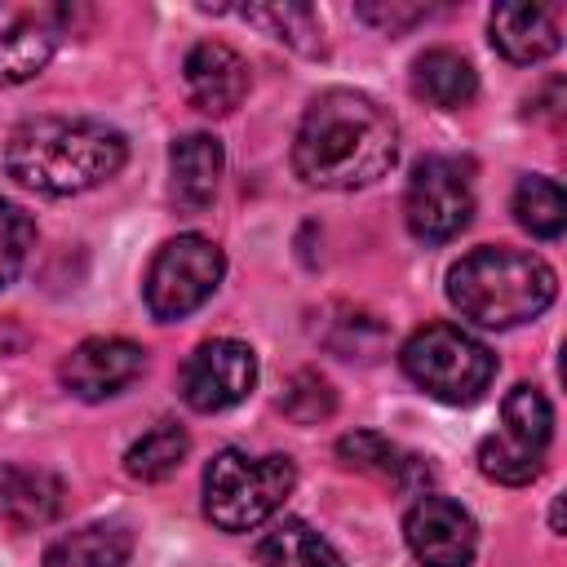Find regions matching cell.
I'll return each instance as SVG.
<instances>
[{
  "label": "cell",
  "instance_id": "cell-1",
  "mask_svg": "<svg viewBox=\"0 0 567 567\" xmlns=\"http://www.w3.org/2000/svg\"><path fill=\"white\" fill-rule=\"evenodd\" d=\"M399 159V124L394 115L354 89L319 93L292 142L297 173L319 190H359L385 177Z\"/></svg>",
  "mask_w": 567,
  "mask_h": 567
},
{
  "label": "cell",
  "instance_id": "cell-2",
  "mask_svg": "<svg viewBox=\"0 0 567 567\" xmlns=\"http://www.w3.org/2000/svg\"><path fill=\"white\" fill-rule=\"evenodd\" d=\"M128 159L120 128L102 120H27L4 146V168L40 195H80L111 182Z\"/></svg>",
  "mask_w": 567,
  "mask_h": 567
},
{
  "label": "cell",
  "instance_id": "cell-3",
  "mask_svg": "<svg viewBox=\"0 0 567 567\" xmlns=\"http://www.w3.org/2000/svg\"><path fill=\"white\" fill-rule=\"evenodd\" d=\"M558 292V279L545 257L523 248H474L447 270V301L483 323L514 328L536 319Z\"/></svg>",
  "mask_w": 567,
  "mask_h": 567
},
{
  "label": "cell",
  "instance_id": "cell-4",
  "mask_svg": "<svg viewBox=\"0 0 567 567\" xmlns=\"http://www.w3.org/2000/svg\"><path fill=\"white\" fill-rule=\"evenodd\" d=\"M297 487V465L288 456H248L226 447L204 470V514L221 532L261 527Z\"/></svg>",
  "mask_w": 567,
  "mask_h": 567
},
{
  "label": "cell",
  "instance_id": "cell-5",
  "mask_svg": "<svg viewBox=\"0 0 567 567\" xmlns=\"http://www.w3.org/2000/svg\"><path fill=\"white\" fill-rule=\"evenodd\" d=\"M399 363H403L408 381L421 385L439 403H474V399H483V390L496 377V354L456 323L416 328L403 341Z\"/></svg>",
  "mask_w": 567,
  "mask_h": 567
},
{
  "label": "cell",
  "instance_id": "cell-6",
  "mask_svg": "<svg viewBox=\"0 0 567 567\" xmlns=\"http://www.w3.org/2000/svg\"><path fill=\"white\" fill-rule=\"evenodd\" d=\"M554 439V408L536 385H514L501 403V430L478 443V470L492 483L523 487L540 474Z\"/></svg>",
  "mask_w": 567,
  "mask_h": 567
},
{
  "label": "cell",
  "instance_id": "cell-7",
  "mask_svg": "<svg viewBox=\"0 0 567 567\" xmlns=\"http://www.w3.org/2000/svg\"><path fill=\"white\" fill-rule=\"evenodd\" d=\"M221 275H226V257L213 239L177 235L155 252V261L146 270V310L164 323L186 319L217 292Z\"/></svg>",
  "mask_w": 567,
  "mask_h": 567
},
{
  "label": "cell",
  "instance_id": "cell-8",
  "mask_svg": "<svg viewBox=\"0 0 567 567\" xmlns=\"http://www.w3.org/2000/svg\"><path fill=\"white\" fill-rule=\"evenodd\" d=\"M403 217H408V230L425 244L456 239L474 217V186L465 168L447 155H425L408 177Z\"/></svg>",
  "mask_w": 567,
  "mask_h": 567
},
{
  "label": "cell",
  "instance_id": "cell-9",
  "mask_svg": "<svg viewBox=\"0 0 567 567\" xmlns=\"http://www.w3.org/2000/svg\"><path fill=\"white\" fill-rule=\"evenodd\" d=\"M257 385V354L235 337H213L182 363L177 390L195 412H226Z\"/></svg>",
  "mask_w": 567,
  "mask_h": 567
},
{
  "label": "cell",
  "instance_id": "cell-10",
  "mask_svg": "<svg viewBox=\"0 0 567 567\" xmlns=\"http://www.w3.org/2000/svg\"><path fill=\"white\" fill-rule=\"evenodd\" d=\"M403 536L421 567H470L478 549V527L470 509L434 492L403 514Z\"/></svg>",
  "mask_w": 567,
  "mask_h": 567
},
{
  "label": "cell",
  "instance_id": "cell-11",
  "mask_svg": "<svg viewBox=\"0 0 567 567\" xmlns=\"http://www.w3.org/2000/svg\"><path fill=\"white\" fill-rule=\"evenodd\" d=\"M66 27L62 4H0V89L35 80Z\"/></svg>",
  "mask_w": 567,
  "mask_h": 567
},
{
  "label": "cell",
  "instance_id": "cell-12",
  "mask_svg": "<svg viewBox=\"0 0 567 567\" xmlns=\"http://www.w3.org/2000/svg\"><path fill=\"white\" fill-rule=\"evenodd\" d=\"M142 368H146L142 346H133L124 337H89L62 359L58 377L75 399H111L124 385H133L142 377Z\"/></svg>",
  "mask_w": 567,
  "mask_h": 567
},
{
  "label": "cell",
  "instance_id": "cell-13",
  "mask_svg": "<svg viewBox=\"0 0 567 567\" xmlns=\"http://www.w3.org/2000/svg\"><path fill=\"white\" fill-rule=\"evenodd\" d=\"M186 97L204 115H230L248 97V62L221 44V40H199L186 53Z\"/></svg>",
  "mask_w": 567,
  "mask_h": 567
},
{
  "label": "cell",
  "instance_id": "cell-14",
  "mask_svg": "<svg viewBox=\"0 0 567 567\" xmlns=\"http://www.w3.org/2000/svg\"><path fill=\"white\" fill-rule=\"evenodd\" d=\"M62 514V478L44 465H0V518L18 532H35Z\"/></svg>",
  "mask_w": 567,
  "mask_h": 567
},
{
  "label": "cell",
  "instance_id": "cell-15",
  "mask_svg": "<svg viewBox=\"0 0 567 567\" xmlns=\"http://www.w3.org/2000/svg\"><path fill=\"white\" fill-rule=\"evenodd\" d=\"M492 49L518 66H532L558 49V18L545 4H496L487 18Z\"/></svg>",
  "mask_w": 567,
  "mask_h": 567
},
{
  "label": "cell",
  "instance_id": "cell-16",
  "mask_svg": "<svg viewBox=\"0 0 567 567\" xmlns=\"http://www.w3.org/2000/svg\"><path fill=\"white\" fill-rule=\"evenodd\" d=\"M221 168H226V155H221V142L208 137V133H186L173 142L168 151V173H173V199L182 213H204L217 195V182H221Z\"/></svg>",
  "mask_w": 567,
  "mask_h": 567
},
{
  "label": "cell",
  "instance_id": "cell-17",
  "mask_svg": "<svg viewBox=\"0 0 567 567\" xmlns=\"http://www.w3.org/2000/svg\"><path fill=\"white\" fill-rule=\"evenodd\" d=\"M412 93L439 111H456V106H470L474 93H478V75L470 66V58H461L456 49H425L416 62H412Z\"/></svg>",
  "mask_w": 567,
  "mask_h": 567
},
{
  "label": "cell",
  "instance_id": "cell-18",
  "mask_svg": "<svg viewBox=\"0 0 567 567\" xmlns=\"http://www.w3.org/2000/svg\"><path fill=\"white\" fill-rule=\"evenodd\" d=\"M133 554V532L120 523H89L58 536L44 549V567H124Z\"/></svg>",
  "mask_w": 567,
  "mask_h": 567
},
{
  "label": "cell",
  "instance_id": "cell-19",
  "mask_svg": "<svg viewBox=\"0 0 567 567\" xmlns=\"http://www.w3.org/2000/svg\"><path fill=\"white\" fill-rule=\"evenodd\" d=\"M337 461H341V465H350V470H363V474L394 478L399 487H412V483L430 478V465H425V461L403 456L390 439H381V434H372V430L341 434V439H337Z\"/></svg>",
  "mask_w": 567,
  "mask_h": 567
},
{
  "label": "cell",
  "instance_id": "cell-20",
  "mask_svg": "<svg viewBox=\"0 0 567 567\" xmlns=\"http://www.w3.org/2000/svg\"><path fill=\"white\" fill-rule=\"evenodd\" d=\"M261 567H346V558L301 518H284L261 540Z\"/></svg>",
  "mask_w": 567,
  "mask_h": 567
},
{
  "label": "cell",
  "instance_id": "cell-21",
  "mask_svg": "<svg viewBox=\"0 0 567 567\" xmlns=\"http://www.w3.org/2000/svg\"><path fill=\"white\" fill-rule=\"evenodd\" d=\"M514 221L536 239H558L567 226V195L554 177H523L514 186Z\"/></svg>",
  "mask_w": 567,
  "mask_h": 567
},
{
  "label": "cell",
  "instance_id": "cell-22",
  "mask_svg": "<svg viewBox=\"0 0 567 567\" xmlns=\"http://www.w3.org/2000/svg\"><path fill=\"white\" fill-rule=\"evenodd\" d=\"M186 452H190L186 430L173 425V421H159L155 430H146V434L124 452V470H128L133 478H142V483H159V478H168V474L186 461Z\"/></svg>",
  "mask_w": 567,
  "mask_h": 567
},
{
  "label": "cell",
  "instance_id": "cell-23",
  "mask_svg": "<svg viewBox=\"0 0 567 567\" xmlns=\"http://www.w3.org/2000/svg\"><path fill=\"white\" fill-rule=\"evenodd\" d=\"M239 13L257 27H266L275 40L301 49V53L323 49V27H319V13L310 4H252V9H239Z\"/></svg>",
  "mask_w": 567,
  "mask_h": 567
},
{
  "label": "cell",
  "instance_id": "cell-24",
  "mask_svg": "<svg viewBox=\"0 0 567 567\" xmlns=\"http://www.w3.org/2000/svg\"><path fill=\"white\" fill-rule=\"evenodd\" d=\"M31 244H35L31 217H27L18 204L0 199V288H9V284L18 279V270L27 266Z\"/></svg>",
  "mask_w": 567,
  "mask_h": 567
},
{
  "label": "cell",
  "instance_id": "cell-25",
  "mask_svg": "<svg viewBox=\"0 0 567 567\" xmlns=\"http://www.w3.org/2000/svg\"><path fill=\"white\" fill-rule=\"evenodd\" d=\"M279 403H284V412H288L297 425H315V421L332 416L337 394H332V385H328L319 372H297V377L288 381V390H284Z\"/></svg>",
  "mask_w": 567,
  "mask_h": 567
},
{
  "label": "cell",
  "instance_id": "cell-26",
  "mask_svg": "<svg viewBox=\"0 0 567 567\" xmlns=\"http://www.w3.org/2000/svg\"><path fill=\"white\" fill-rule=\"evenodd\" d=\"M359 18L363 22H372L377 31H385V35H399V31H408V27H416V22H425L430 18V9L425 4H359Z\"/></svg>",
  "mask_w": 567,
  "mask_h": 567
}]
</instances>
